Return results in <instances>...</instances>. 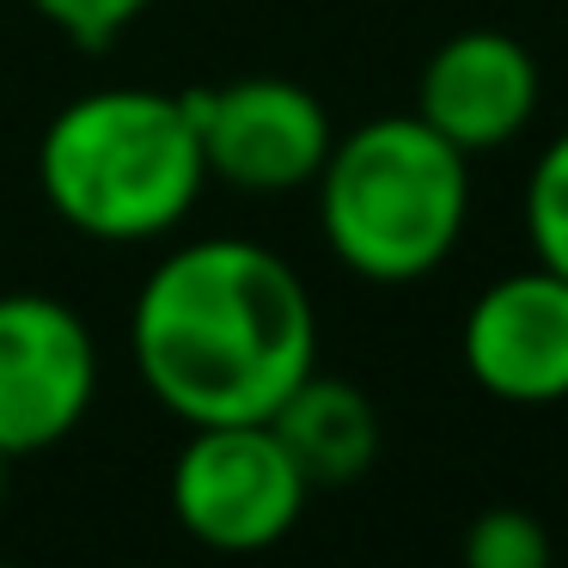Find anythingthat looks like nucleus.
Segmentation results:
<instances>
[{
  "label": "nucleus",
  "instance_id": "nucleus-1",
  "mask_svg": "<svg viewBox=\"0 0 568 568\" xmlns=\"http://www.w3.org/2000/svg\"><path fill=\"white\" fill-rule=\"evenodd\" d=\"M129 355L153 404L184 428L270 422L318 367V306L282 251L257 239H190L141 282Z\"/></svg>",
  "mask_w": 568,
  "mask_h": 568
},
{
  "label": "nucleus",
  "instance_id": "nucleus-2",
  "mask_svg": "<svg viewBox=\"0 0 568 568\" xmlns=\"http://www.w3.org/2000/svg\"><path fill=\"white\" fill-rule=\"evenodd\" d=\"M38 190L68 233L92 245H153L209 190L184 92L99 87L68 99L43 123Z\"/></svg>",
  "mask_w": 568,
  "mask_h": 568
},
{
  "label": "nucleus",
  "instance_id": "nucleus-3",
  "mask_svg": "<svg viewBox=\"0 0 568 568\" xmlns=\"http://www.w3.org/2000/svg\"><path fill=\"white\" fill-rule=\"evenodd\" d=\"M312 190L331 257L373 287H409L440 270L465 239L470 153L434 135L416 111L373 116L331 141Z\"/></svg>",
  "mask_w": 568,
  "mask_h": 568
},
{
  "label": "nucleus",
  "instance_id": "nucleus-4",
  "mask_svg": "<svg viewBox=\"0 0 568 568\" xmlns=\"http://www.w3.org/2000/svg\"><path fill=\"white\" fill-rule=\"evenodd\" d=\"M172 514L202 550L257 556L300 526L312 483L270 422H209L190 428L172 458Z\"/></svg>",
  "mask_w": 568,
  "mask_h": 568
},
{
  "label": "nucleus",
  "instance_id": "nucleus-5",
  "mask_svg": "<svg viewBox=\"0 0 568 568\" xmlns=\"http://www.w3.org/2000/svg\"><path fill=\"white\" fill-rule=\"evenodd\" d=\"M184 104L196 116L209 184L245 190V196H294V190H312V178L331 160V111L318 92L287 74L190 87Z\"/></svg>",
  "mask_w": 568,
  "mask_h": 568
},
{
  "label": "nucleus",
  "instance_id": "nucleus-6",
  "mask_svg": "<svg viewBox=\"0 0 568 568\" xmlns=\"http://www.w3.org/2000/svg\"><path fill=\"white\" fill-rule=\"evenodd\" d=\"M99 397L92 324L55 294H0V458L62 446Z\"/></svg>",
  "mask_w": 568,
  "mask_h": 568
},
{
  "label": "nucleus",
  "instance_id": "nucleus-7",
  "mask_svg": "<svg viewBox=\"0 0 568 568\" xmlns=\"http://www.w3.org/2000/svg\"><path fill=\"white\" fill-rule=\"evenodd\" d=\"M458 361L495 404L544 409L568 397V282L544 263L489 282L458 324Z\"/></svg>",
  "mask_w": 568,
  "mask_h": 568
},
{
  "label": "nucleus",
  "instance_id": "nucleus-8",
  "mask_svg": "<svg viewBox=\"0 0 568 568\" xmlns=\"http://www.w3.org/2000/svg\"><path fill=\"white\" fill-rule=\"evenodd\" d=\"M544 99L538 55L495 26L453 31L440 50L422 62L416 116L446 135L458 153H501L531 129Z\"/></svg>",
  "mask_w": 568,
  "mask_h": 568
},
{
  "label": "nucleus",
  "instance_id": "nucleus-9",
  "mask_svg": "<svg viewBox=\"0 0 568 568\" xmlns=\"http://www.w3.org/2000/svg\"><path fill=\"white\" fill-rule=\"evenodd\" d=\"M270 428L282 434V446L294 453L300 477L312 489H348V483H361L385 440L373 397L361 385L336 379V373H318V367L275 404Z\"/></svg>",
  "mask_w": 568,
  "mask_h": 568
},
{
  "label": "nucleus",
  "instance_id": "nucleus-10",
  "mask_svg": "<svg viewBox=\"0 0 568 568\" xmlns=\"http://www.w3.org/2000/svg\"><path fill=\"white\" fill-rule=\"evenodd\" d=\"M458 556L470 568H550L556 544L531 507H483L458 538Z\"/></svg>",
  "mask_w": 568,
  "mask_h": 568
},
{
  "label": "nucleus",
  "instance_id": "nucleus-11",
  "mask_svg": "<svg viewBox=\"0 0 568 568\" xmlns=\"http://www.w3.org/2000/svg\"><path fill=\"white\" fill-rule=\"evenodd\" d=\"M526 239L531 257L568 282V129L538 153L526 178Z\"/></svg>",
  "mask_w": 568,
  "mask_h": 568
},
{
  "label": "nucleus",
  "instance_id": "nucleus-12",
  "mask_svg": "<svg viewBox=\"0 0 568 568\" xmlns=\"http://www.w3.org/2000/svg\"><path fill=\"white\" fill-rule=\"evenodd\" d=\"M153 0H31V13L43 19L50 31H62L74 50H111Z\"/></svg>",
  "mask_w": 568,
  "mask_h": 568
},
{
  "label": "nucleus",
  "instance_id": "nucleus-13",
  "mask_svg": "<svg viewBox=\"0 0 568 568\" xmlns=\"http://www.w3.org/2000/svg\"><path fill=\"white\" fill-rule=\"evenodd\" d=\"M7 465H13V458H0V495H7Z\"/></svg>",
  "mask_w": 568,
  "mask_h": 568
}]
</instances>
